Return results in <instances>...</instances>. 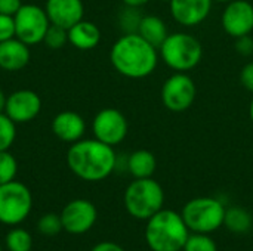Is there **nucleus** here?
<instances>
[{
  "label": "nucleus",
  "mask_w": 253,
  "mask_h": 251,
  "mask_svg": "<svg viewBox=\"0 0 253 251\" xmlns=\"http://www.w3.org/2000/svg\"><path fill=\"white\" fill-rule=\"evenodd\" d=\"M110 61L120 75L141 80L156 71L159 64V49L142 38L138 33H126L111 46Z\"/></svg>",
  "instance_id": "1"
},
{
  "label": "nucleus",
  "mask_w": 253,
  "mask_h": 251,
  "mask_svg": "<svg viewBox=\"0 0 253 251\" xmlns=\"http://www.w3.org/2000/svg\"><path fill=\"white\" fill-rule=\"evenodd\" d=\"M67 166L79 179L101 182L107 179L117 166L114 146L98 139H80L68 148Z\"/></svg>",
  "instance_id": "2"
},
{
  "label": "nucleus",
  "mask_w": 253,
  "mask_h": 251,
  "mask_svg": "<svg viewBox=\"0 0 253 251\" xmlns=\"http://www.w3.org/2000/svg\"><path fill=\"white\" fill-rule=\"evenodd\" d=\"M188 237V226L173 210L162 209L147 220L145 240L153 251H182Z\"/></svg>",
  "instance_id": "3"
},
{
  "label": "nucleus",
  "mask_w": 253,
  "mask_h": 251,
  "mask_svg": "<svg viewBox=\"0 0 253 251\" xmlns=\"http://www.w3.org/2000/svg\"><path fill=\"white\" fill-rule=\"evenodd\" d=\"M160 59L176 72L196 68L203 58L202 43L188 33H172L159 47Z\"/></svg>",
  "instance_id": "4"
},
{
  "label": "nucleus",
  "mask_w": 253,
  "mask_h": 251,
  "mask_svg": "<svg viewBox=\"0 0 253 251\" xmlns=\"http://www.w3.org/2000/svg\"><path fill=\"white\" fill-rule=\"evenodd\" d=\"M123 203L132 217L148 220L163 209L165 192L162 185L153 178L135 179L126 188Z\"/></svg>",
  "instance_id": "5"
},
{
  "label": "nucleus",
  "mask_w": 253,
  "mask_h": 251,
  "mask_svg": "<svg viewBox=\"0 0 253 251\" xmlns=\"http://www.w3.org/2000/svg\"><path fill=\"white\" fill-rule=\"evenodd\" d=\"M224 204L213 197H199L190 200L182 209V219L190 231L211 234L224 225Z\"/></svg>",
  "instance_id": "6"
},
{
  "label": "nucleus",
  "mask_w": 253,
  "mask_h": 251,
  "mask_svg": "<svg viewBox=\"0 0 253 251\" xmlns=\"http://www.w3.org/2000/svg\"><path fill=\"white\" fill-rule=\"evenodd\" d=\"M31 209L33 195L27 185L18 180L0 185V223L16 226L28 217Z\"/></svg>",
  "instance_id": "7"
},
{
  "label": "nucleus",
  "mask_w": 253,
  "mask_h": 251,
  "mask_svg": "<svg viewBox=\"0 0 253 251\" xmlns=\"http://www.w3.org/2000/svg\"><path fill=\"white\" fill-rule=\"evenodd\" d=\"M15 21V37L28 46L43 43L46 31L50 25L44 7L37 4L24 3L19 10L13 15Z\"/></svg>",
  "instance_id": "8"
},
{
  "label": "nucleus",
  "mask_w": 253,
  "mask_h": 251,
  "mask_svg": "<svg viewBox=\"0 0 253 251\" xmlns=\"http://www.w3.org/2000/svg\"><path fill=\"white\" fill-rule=\"evenodd\" d=\"M197 87L194 80L185 72H175L168 77L162 86V102L172 112L190 109L196 101Z\"/></svg>",
  "instance_id": "9"
},
{
  "label": "nucleus",
  "mask_w": 253,
  "mask_h": 251,
  "mask_svg": "<svg viewBox=\"0 0 253 251\" xmlns=\"http://www.w3.org/2000/svg\"><path fill=\"white\" fill-rule=\"evenodd\" d=\"M92 132L95 139L110 146H116L126 139L129 124L122 111L116 108H104L93 117Z\"/></svg>",
  "instance_id": "10"
},
{
  "label": "nucleus",
  "mask_w": 253,
  "mask_h": 251,
  "mask_svg": "<svg viewBox=\"0 0 253 251\" xmlns=\"http://www.w3.org/2000/svg\"><path fill=\"white\" fill-rule=\"evenodd\" d=\"M61 222L65 232L71 235H83L92 229L96 222L98 212L89 200L77 198L70 201L61 212Z\"/></svg>",
  "instance_id": "11"
},
{
  "label": "nucleus",
  "mask_w": 253,
  "mask_h": 251,
  "mask_svg": "<svg viewBox=\"0 0 253 251\" xmlns=\"http://www.w3.org/2000/svg\"><path fill=\"white\" fill-rule=\"evenodd\" d=\"M221 24L230 37L249 36L253 31V4L249 0L228 1L222 12Z\"/></svg>",
  "instance_id": "12"
},
{
  "label": "nucleus",
  "mask_w": 253,
  "mask_h": 251,
  "mask_svg": "<svg viewBox=\"0 0 253 251\" xmlns=\"http://www.w3.org/2000/svg\"><path fill=\"white\" fill-rule=\"evenodd\" d=\"M42 111L40 96L30 89H21L7 96L4 114L16 124L33 121Z\"/></svg>",
  "instance_id": "13"
},
{
  "label": "nucleus",
  "mask_w": 253,
  "mask_h": 251,
  "mask_svg": "<svg viewBox=\"0 0 253 251\" xmlns=\"http://www.w3.org/2000/svg\"><path fill=\"white\" fill-rule=\"evenodd\" d=\"M213 0H170V13L182 27L200 25L211 15Z\"/></svg>",
  "instance_id": "14"
},
{
  "label": "nucleus",
  "mask_w": 253,
  "mask_h": 251,
  "mask_svg": "<svg viewBox=\"0 0 253 251\" xmlns=\"http://www.w3.org/2000/svg\"><path fill=\"white\" fill-rule=\"evenodd\" d=\"M44 10L50 24L68 30L83 19L84 4L82 0H46Z\"/></svg>",
  "instance_id": "15"
},
{
  "label": "nucleus",
  "mask_w": 253,
  "mask_h": 251,
  "mask_svg": "<svg viewBox=\"0 0 253 251\" xmlns=\"http://www.w3.org/2000/svg\"><path fill=\"white\" fill-rule=\"evenodd\" d=\"M50 129L59 141L74 143L84 136L86 121L76 111H62L53 117Z\"/></svg>",
  "instance_id": "16"
},
{
  "label": "nucleus",
  "mask_w": 253,
  "mask_h": 251,
  "mask_svg": "<svg viewBox=\"0 0 253 251\" xmlns=\"http://www.w3.org/2000/svg\"><path fill=\"white\" fill-rule=\"evenodd\" d=\"M30 46L13 37L0 43V70L7 72L21 71L30 62Z\"/></svg>",
  "instance_id": "17"
},
{
  "label": "nucleus",
  "mask_w": 253,
  "mask_h": 251,
  "mask_svg": "<svg viewBox=\"0 0 253 251\" xmlns=\"http://www.w3.org/2000/svg\"><path fill=\"white\" fill-rule=\"evenodd\" d=\"M101 41V30L90 21H79L68 28V43L79 50H92Z\"/></svg>",
  "instance_id": "18"
},
{
  "label": "nucleus",
  "mask_w": 253,
  "mask_h": 251,
  "mask_svg": "<svg viewBox=\"0 0 253 251\" xmlns=\"http://www.w3.org/2000/svg\"><path fill=\"white\" fill-rule=\"evenodd\" d=\"M136 33L142 38H145L148 43L156 46L157 49L160 47V44L169 36L166 22L160 16H156V15L141 16V19L138 22V27H136Z\"/></svg>",
  "instance_id": "19"
},
{
  "label": "nucleus",
  "mask_w": 253,
  "mask_h": 251,
  "mask_svg": "<svg viewBox=\"0 0 253 251\" xmlns=\"http://www.w3.org/2000/svg\"><path fill=\"white\" fill-rule=\"evenodd\" d=\"M157 169L156 155L147 149L133 151L127 158V170L135 179H145L153 178Z\"/></svg>",
  "instance_id": "20"
},
{
  "label": "nucleus",
  "mask_w": 253,
  "mask_h": 251,
  "mask_svg": "<svg viewBox=\"0 0 253 251\" xmlns=\"http://www.w3.org/2000/svg\"><path fill=\"white\" fill-rule=\"evenodd\" d=\"M253 219L251 213L242 207H231L225 210L224 226L233 234H248L252 229Z\"/></svg>",
  "instance_id": "21"
},
{
  "label": "nucleus",
  "mask_w": 253,
  "mask_h": 251,
  "mask_svg": "<svg viewBox=\"0 0 253 251\" xmlns=\"http://www.w3.org/2000/svg\"><path fill=\"white\" fill-rule=\"evenodd\" d=\"M4 244L9 251H31L33 237L28 231L22 228H15L7 232L4 238Z\"/></svg>",
  "instance_id": "22"
},
{
  "label": "nucleus",
  "mask_w": 253,
  "mask_h": 251,
  "mask_svg": "<svg viewBox=\"0 0 253 251\" xmlns=\"http://www.w3.org/2000/svg\"><path fill=\"white\" fill-rule=\"evenodd\" d=\"M16 139V123H13L4 112L0 114V152L9 151Z\"/></svg>",
  "instance_id": "23"
},
{
  "label": "nucleus",
  "mask_w": 253,
  "mask_h": 251,
  "mask_svg": "<svg viewBox=\"0 0 253 251\" xmlns=\"http://www.w3.org/2000/svg\"><path fill=\"white\" fill-rule=\"evenodd\" d=\"M16 173H18L16 158L9 151H1L0 152V185L15 180Z\"/></svg>",
  "instance_id": "24"
},
{
  "label": "nucleus",
  "mask_w": 253,
  "mask_h": 251,
  "mask_svg": "<svg viewBox=\"0 0 253 251\" xmlns=\"http://www.w3.org/2000/svg\"><path fill=\"white\" fill-rule=\"evenodd\" d=\"M37 231L42 235H44V237H55V235H58L61 231H64L62 222H61V216L55 215V213L43 215L39 219V222H37Z\"/></svg>",
  "instance_id": "25"
},
{
  "label": "nucleus",
  "mask_w": 253,
  "mask_h": 251,
  "mask_svg": "<svg viewBox=\"0 0 253 251\" xmlns=\"http://www.w3.org/2000/svg\"><path fill=\"white\" fill-rule=\"evenodd\" d=\"M43 43L49 49H53V50L64 47L68 43V30L50 24L49 28H47V31H46V36L43 38Z\"/></svg>",
  "instance_id": "26"
},
{
  "label": "nucleus",
  "mask_w": 253,
  "mask_h": 251,
  "mask_svg": "<svg viewBox=\"0 0 253 251\" xmlns=\"http://www.w3.org/2000/svg\"><path fill=\"white\" fill-rule=\"evenodd\" d=\"M182 251H218V247L208 234L194 232L188 237Z\"/></svg>",
  "instance_id": "27"
},
{
  "label": "nucleus",
  "mask_w": 253,
  "mask_h": 251,
  "mask_svg": "<svg viewBox=\"0 0 253 251\" xmlns=\"http://www.w3.org/2000/svg\"><path fill=\"white\" fill-rule=\"evenodd\" d=\"M15 37V21L13 16L0 13V43Z\"/></svg>",
  "instance_id": "28"
},
{
  "label": "nucleus",
  "mask_w": 253,
  "mask_h": 251,
  "mask_svg": "<svg viewBox=\"0 0 253 251\" xmlns=\"http://www.w3.org/2000/svg\"><path fill=\"white\" fill-rule=\"evenodd\" d=\"M240 81L242 86L249 90L251 93H253V62H248L242 71H240Z\"/></svg>",
  "instance_id": "29"
},
{
  "label": "nucleus",
  "mask_w": 253,
  "mask_h": 251,
  "mask_svg": "<svg viewBox=\"0 0 253 251\" xmlns=\"http://www.w3.org/2000/svg\"><path fill=\"white\" fill-rule=\"evenodd\" d=\"M22 4V0H0V13L13 16Z\"/></svg>",
  "instance_id": "30"
},
{
  "label": "nucleus",
  "mask_w": 253,
  "mask_h": 251,
  "mask_svg": "<svg viewBox=\"0 0 253 251\" xmlns=\"http://www.w3.org/2000/svg\"><path fill=\"white\" fill-rule=\"evenodd\" d=\"M236 49L239 53L248 56V55H252L253 53V40L251 38V34L249 36H245V37H239L236 38Z\"/></svg>",
  "instance_id": "31"
},
{
  "label": "nucleus",
  "mask_w": 253,
  "mask_h": 251,
  "mask_svg": "<svg viewBox=\"0 0 253 251\" xmlns=\"http://www.w3.org/2000/svg\"><path fill=\"white\" fill-rule=\"evenodd\" d=\"M92 251H125L123 247H120L119 244L116 243H111V241H104V243H99L96 244Z\"/></svg>",
  "instance_id": "32"
},
{
  "label": "nucleus",
  "mask_w": 253,
  "mask_h": 251,
  "mask_svg": "<svg viewBox=\"0 0 253 251\" xmlns=\"http://www.w3.org/2000/svg\"><path fill=\"white\" fill-rule=\"evenodd\" d=\"M127 7H133V9H136V7H141V6H144V4H147L150 0H122Z\"/></svg>",
  "instance_id": "33"
},
{
  "label": "nucleus",
  "mask_w": 253,
  "mask_h": 251,
  "mask_svg": "<svg viewBox=\"0 0 253 251\" xmlns=\"http://www.w3.org/2000/svg\"><path fill=\"white\" fill-rule=\"evenodd\" d=\"M6 101H7V95H4V92L0 89V114H1V112H4Z\"/></svg>",
  "instance_id": "34"
},
{
  "label": "nucleus",
  "mask_w": 253,
  "mask_h": 251,
  "mask_svg": "<svg viewBox=\"0 0 253 251\" xmlns=\"http://www.w3.org/2000/svg\"><path fill=\"white\" fill-rule=\"evenodd\" d=\"M249 118H251V121H252L253 124V98L252 101H251V105H249Z\"/></svg>",
  "instance_id": "35"
},
{
  "label": "nucleus",
  "mask_w": 253,
  "mask_h": 251,
  "mask_svg": "<svg viewBox=\"0 0 253 251\" xmlns=\"http://www.w3.org/2000/svg\"><path fill=\"white\" fill-rule=\"evenodd\" d=\"M213 1H219V3H228V1H231V0H213Z\"/></svg>",
  "instance_id": "36"
},
{
  "label": "nucleus",
  "mask_w": 253,
  "mask_h": 251,
  "mask_svg": "<svg viewBox=\"0 0 253 251\" xmlns=\"http://www.w3.org/2000/svg\"><path fill=\"white\" fill-rule=\"evenodd\" d=\"M162 1H170V0H162Z\"/></svg>",
  "instance_id": "37"
},
{
  "label": "nucleus",
  "mask_w": 253,
  "mask_h": 251,
  "mask_svg": "<svg viewBox=\"0 0 253 251\" xmlns=\"http://www.w3.org/2000/svg\"><path fill=\"white\" fill-rule=\"evenodd\" d=\"M0 251H1V246H0Z\"/></svg>",
  "instance_id": "38"
}]
</instances>
